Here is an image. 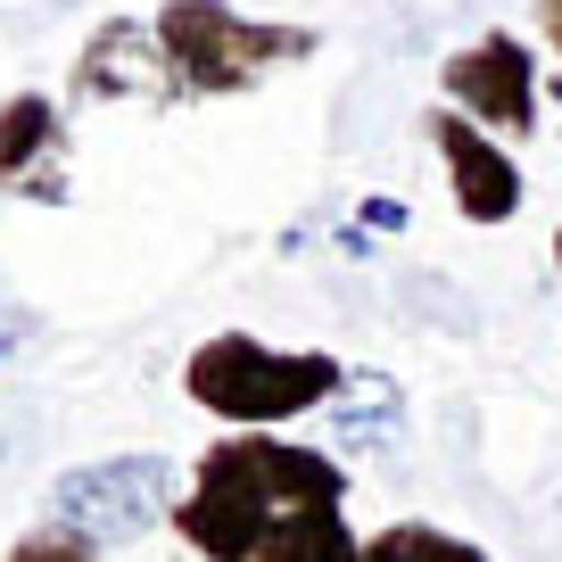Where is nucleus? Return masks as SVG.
<instances>
[{
  "instance_id": "nucleus-9",
  "label": "nucleus",
  "mask_w": 562,
  "mask_h": 562,
  "mask_svg": "<svg viewBox=\"0 0 562 562\" xmlns=\"http://www.w3.org/2000/svg\"><path fill=\"white\" fill-rule=\"evenodd\" d=\"M257 562H364V529L348 521V505H323V513H299L290 529H273Z\"/></svg>"
},
{
  "instance_id": "nucleus-1",
  "label": "nucleus",
  "mask_w": 562,
  "mask_h": 562,
  "mask_svg": "<svg viewBox=\"0 0 562 562\" xmlns=\"http://www.w3.org/2000/svg\"><path fill=\"white\" fill-rule=\"evenodd\" d=\"M348 463L323 439H281V430H232L207 439L191 463V488L175 505V538L199 562H257L273 529H290L299 513L348 505Z\"/></svg>"
},
{
  "instance_id": "nucleus-14",
  "label": "nucleus",
  "mask_w": 562,
  "mask_h": 562,
  "mask_svg": "<svg viewBox=\"0 0 562 562\" xmlns=\"http://www.w3.org/2000/svg\"><path fill=\"white\" fill-rule=\"evenodd\" d=\"M364 224L372 232H405V199H364Z\"/></svg>"
},
{
  "instance_id": "nucleus-15",
  "label": "nucleus",
  "mask_w": 562,
  "mask_h": 562,
  "mask_svg": "<svg viewBox=\"0 0 562 562\" xmlns=\"http://www.w3.org/2000/svg\"><path fill=\"white\" fill-rule=\"evenodd\" d=\"M546 100H554V124H562V67L546 75Z\"/></svg>"
},
{
  "instance_id": "nucleus-13",
  "label": "nucleus",
  "mask_w": 562,
  "mask_h": 562,
  "mask_svg": "<svg viewBox=\"0 0 562 562\" xmlns=\"http://www.w3.org/2000/svg\"><path fill=\"white\" fill-rule=\"evenodd\" d=\"M529 18H538V42L562 58V0H529Z\"/></svg>"
},
{
  "instance_id": "nucleus-12",
  "label": "nucleus",
  "mask_w": 562,
  "mask_h": 562,
  "mask_svg": "<svg viewBox=\"0 0 562 562\" xmlns=\"http://www.w3.org/2000/svg\"><path fill=\"white\" fill-rule=\"evenodd\" d=\"M0 562H108L91 538H75V529H58V521H34V529H18L9 538V554Z\"/></svg>"
},
{
  "instance_id": "nucleus-10",
  "label": "nucleus",
  "mask_w": 562,
  "mask_h": 562,
  "mask_svg": "<svg viewBox=\"0 0 562 562\" xmlns=\"http://www.w3.org/2000/svg\"><path fill=\"white\" fill-rule=\"evenodd\" d=\"M364 562H496V554L439 521H381V529H364Z\"/></svg>"
},
{
  "instance_id": "nucleus-8",
  "label": "nucleus",
  "mask_w": 562,
  "mask_h": 562,
  "mask_svg": "<svg viewBox=\"0 0 562 562\" xmlns=\"http://www.w3.org/2000/svg\"><path fill=\"white\" fill-rule=\"evenodd\" d=\"M50 149H58V100H50V91L0 100V199L34 191V182L50 175Z\"/></svg>"
},
{
  "instance_id": "nucleus-6",
  "label": "nucleus",
  "mask_w": 562,
  "mask_h": 562,
  "mask_svg": "<svg viewBox=\"0 0 562 562\" xmlns=\"http://www.w3.org/2000/svg\"><path fill=\"white\" fill-rule=\"evenodd\" d=\"M422 133H430V149H439V166H447V199H456L463 224L496 232V224H513V215H521L529 175H521V158H513V140H496L488 124L456 116V108H430V116H422Z\"/></svg>"
},
{
  "instance_id": "nucleus-3",
  "label": "nucleus",
  "mask_w": 562,
  "mask_h": 562,
  "mask_svg": "<svg viewBox=\"0 0 562 562\" xmlns=\"http://www.w3.org/2000/svg\"><path fill=\"white\" fill-rule=\"evenodd\" d=\"M158 50L175 67V83L191 100H240L257 91L273 67L315 58V25H281V18H248L232 0H158Z\"/></svg>"
},
{
  "instance_id": "nucleus-7",
  "label": "nucleus",
  "mask_w": 562,
  "mask_h": 562,
  "mask_svg": "<svg viewBox=\"0 0 562 562\" xmlns=\"http://www.w3.org/2000/svg\"><path fill=\"white\" fill-rule=\"evenodd\" d=\"M67 91L75 100H149V108L182 100L175 67H166V50H158V25H140V18H108L100 34L83 42Z\"/></svg>"
},
{
  "instance_id": "nucleus-11",
  "label": "nucleus",
  "mask_w": 562,
  "mask_h": 562,
  "mask_svg": "<svg viewBox=\"0 0 562 562\" xmlns=\"http://www.w3.org/2000/svg\"><path fill=\"white\" fill-rule=\"evenodd\" d=\"M356 389H364L356 414H339V405H331V414H315L323 430H331V439H323L331 456H339V447H389V439H397V389L372 381V372H356Z\"/></svg>"
},
{
  "instance_id": "nucleus-2",
  "label": "nucleus",
  "mask_w": 562,
  "mask_h": 562,
  "mask_svg": "<svg viewBox=\"0 0 562 562\" xmlns=\"http://www.w3.org/2000/svg\"><path fill=\"white\" fill-rule=\"evenodd\" d=\"M356 389V364L331 348H281L257 331H207L182 356V397L224 430H299V422L331 414Z\"/></svg>"
},
{
  "instance_id": "nucleus-16",
  "label": "nucleus",
  "mask_w": 562,
  "mask_h": 562,
  "mask_svg": "<svg viewBox=\"0 0 562 562\" xmlns=\"http://www.w3.org/2000/svg\"><path fill=\"white\" fill-rule=\"evenodd\" d=\"M554 281H562V224H554Z\"/></svg>"
},
{
  "instance_id": "nucleus-5",
  "label": "nucleus",
  "mask_w": 562,
  "mask_h": 562,
  "mask_svg": "<svg viewBox=\"0 0 562 562\" xmlns=\"http://www.w3.org/2000/svg\"><path fill=\"white\" fill-rule=\"evenodd\" d=\"M439 91H447V108H456V116L488 124L496 140H529V133H538V108H546L538 42H521V34H505V25H488V34H472L463 50H447Z\"/></svg>"
},
{
  "instance_id": "nucleus-4",
  "label": "nucleus",
  "mask_w": 562,
  "mask_h": 562,
  "mask_svg": "<svg viewBox=\"0 0 562 562\" xmlns=\"http://www.w3.org/2000/svg\"><path fill=\"white\" fill-rule=\"evenodd\" d=\"M182 488H191V472H182L175 456H158V447H133V456H91L75 463V472L50 480V496H42V521L75 529V538H91L100 554H116V546H140L149 529H175V505Z\"/></svg>"
}]
</instances>
